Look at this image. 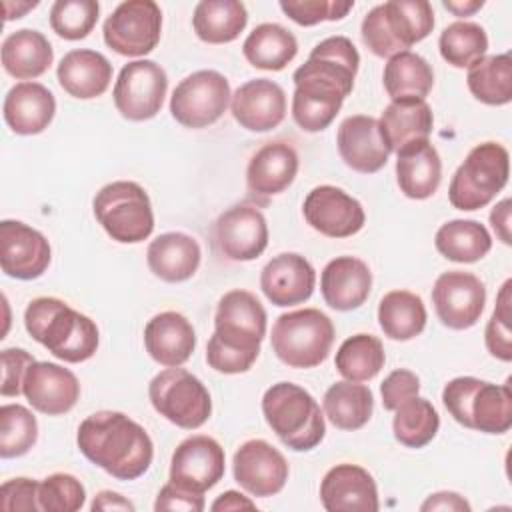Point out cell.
<instances>
[{"instance_id": "55", "label": "cell", "mask_w": 512, "mask_h": 512, "mask_svg": "<svg viewBox=\"0 0 512 512\" xmlns=\"http://www.w3.org/2000/svg\"><path fill=\"white\" fill-rule=\"evenodd\" d=\"M510 206H512V200L510 198H504L500 200L492 212H490V224H492V230L496 232V238L510 246L512 244V234H510Z\"/></svg>"}, {"instance_id": "52", "label": "cell", "mask_w": 512, "mask_h": 512, "mask_svg": "<svg viewBox=\"0 0 512 512\" xmlns=\"http://www.w3.org/2000/svg\"><path fill=\"white\" fill-rule=\"evenodd\" d=\"M38 486H40V482H36L32 478L6 480L0 488V508L8 510V512L40 510Z\"/></svg>"}, {"instance_id": "17", "label": "cell", "mask_w": 512, "mask_h": 512, "mask_svg": "<svg viewBox=\"0 0 512 512\" xmlns=\"http://www.w3.org/2000/svg\"><path fill=\"white\" fill-rule=\"evenodd\" d=\"M226 470L224 448L212 436L194 434L182 440L172 452L170 482L204 494L214 488Z\"/></svg>"}, {"instance_id": "9", "label": "cell", "mask_w": 512, "mask_h": 512, "mask_svg": "<svg viewBox=\"0 0 512 512\" xmlns=\"http://www.w3.org/2000/svg\"><path fill=\"white\" fill-rule=\"evenodd\" d=\"M508 176V150L498 142H482L474 146L456 168L448 186V200L458 210H480L504 190Z\"/></svg>"}, {"instance_id": "22", "label": "cell", "mask_w": 512, "mask_h": 512, "mask_svg": "<svg viewBox=\"0 0 512 512\" xmlns=\"http://www.w3.org/2000/svg\"><path fill=\"white\" fill-rule=\"evenodd\" d=\"M320 502L328 512H376L380 508L374 476L350 462L336 464L324 474Z\"/></svg>"}, {"instance_id": "26", "label": "cell", "mask_w": 512, "mask_h": 512, "mask_svg": "<svg viewBox=\"0 0 512 512\" xmlns=\"http://www.w3.org/2000/svg\"><path fill=\"white\" fill-rule=\"evenodd\" d=\"M144 346L148 356L166 368H178L196 348V332L190 320L174 310L160 312L144 326Z\"/></svg>"}, {"instance_id": "31", "label": "cell", "mask_w": 512, "mask_h": 512, "mask_svg": "<svg viewBox=\"0 0 512 512\" xmlns=\"http://www.w3.org/2000/svg\"><path fill=\"white\" fill-rule=\"evenodd\" d=\"M202 250L194 236L164 232L148 244L146 262L150 272L170 284L192 278L200 266Z\"/></svg>"}, {"instance_id": "19", "label": "cell", "mask_w": 512, "mask_h": 512, "mask_svg": "<svg viewBox=\"0 0 512 512\" xmlns=\"http://www.w3.org/2000/svg\"><path fill=\"white\" fill-rule=\"evenodd\" d=\"M304 220L328 238H348L364 228L362 204L338 186L322 184L308 192L302 204Z\"/></svg>"}, {"instance_id": "58", "label": "cell", "mask_w": 512, "mask_h": 512, "mask_svg": "<svg viewBox=\"0 0 512 512\" xmlns=\"http://www.w3.org/2000/svg\"><path fill=\"white\" fill-rule=\"evenodd\" d=\"M442 6L448 12H452L454 16L464 18V16H472L476 10H480L484 6V2L482 0H464V2L462 0H444Z\"/></svg>"}, {"instance_id": "15", "label": "cell", "mask_w": 512, "mask_h": 512, "mask_svg": "<svg viewBox=\"0 0 512 512\" xmlns=\"http://www.w3.org/2000/svg\"><path fill=\"white\" fill-rule=\"evenodd\" d=\"M432 304L446 328L468 330L484 312L486 286L472 272L448 270L434 280Z\"/></svg>"}, {"instance_id": "43", "label": "cell", "mask_w": 512, "mask_h": 512, "mask_svg": "<svg viewBox=\"0 0 512 512\" xmlns=\"http://www.w3.org/2000/svg\"><path fill=\"white\" fill-rule=\"evenodd\" d=\"M440 428V416L430 400L414 396L394 410L392 432L396 442L406 448H424Z\"/></svg>"}, {"instance_id": "16", "label": "cell", "mask_w": 512, "mask_h": 512, "mask_svg": "<svg viewBox=\"0 0 512 512\" xmlns=\"http://www.w3.org/2000/svg\"><path fill=\"white\" fill-rule=\"evenodd\" d=\"M214 246L232 262L256 260L268 246V224L252 204H234L214 222Z\"/></svg>"}, {"instance_id": "53", "label": "cell", "mask_w": 512, "mask_h": 512, "mask_svg": "<svg viewBox=\"0 0 512 512\" xmlns=\"http://www.w3.org/2000/svg\"><path fill=\"white\" fill-rule=\"evenodd\" d=\"M154 510H182V512H202L204 510V496L192 490H186L174 482H168L160 488Z\"/></svg>"}, {"instance_id": "56", "label": "cell", "mask_w": 512, "mask_h": 512, "mask_svg": "<svg viewBox=\"0 0 512 512\" xmlns=\"http://www.w3.org/2000/svg\"><path fill=\"white\" fill-rule=\"evenodd\" d=\"M90 510L92 512H98V510H102V512H114V510H122V512H134V504L128 500V498H124L122 494H118V492H112V490H102V492H98L96 496H94V500H92V504H90Z\"/></svg>"}, {"instance_id": "41", "label": "cell", "mask_w": 512, "mask_h": 512, "mask_svg": "<svg viewBox=\"0 0 512 512\" xmlns=\"http://www.w3.org/2000/svg\"><path fill=\"white\" fill-rule=\"evenodd\" d=\"M470 94L488 106H504L512 100V56L490 54L468 66Z\"/></svg>"}, {"instance_id": "42", "label": "cell", "mask_w": 512, "mask_h": 512, "mask_svg": "<svg viewBox=\"0 0 512 512\" xmlns=\"http://www.w3.org/2000/svg\"><path fill=\"white\" fill-rule=\"evenodd\" d=\"M386 362L380 338L372 334H354L346 338L334 358V366L344 380L366 382L372 380Z\"/></svg>"}, {"instance_id": "13", "label": "cell", "mask_w": 512, "mask_h": 512, "mask_svg": "<svg viewBox=\"0 0 512 512\" xmlns=\"http://www.w3.org/2000/svg\"><path fill=\"white\" fill-rule=\"evenodd\" d=\"M160 34L162 10L154 0H126L112 10L102 26L106 46L128 58L152 52Z\"/></svg>"}, {"instance_id": "5", "label": "cell", "mask_w": 512, "mask_h": 512, "mask_svg": "<svg viewBox=\"0 0 512 512\" xmlns=\"http://www.w3.org/2000/svg\"><path fill=\"white\" fill-rule=\"evenodd\" d=\"M262 414L272 432L294 452L316 448L326 434L314 396L294 382H276L262 396Z\"/></svg>"}, {"instance_id": "28", "label": "cell", "mask_w": 512, "mask_h": 512, "mask_svg": "<svg viewBox=\"0 0 512 512\" xmlns=\"http://www.w3.org/2000/svg\"><path fill=\"white\" fill-rule=\"evenodd\" d=\"M2 112L14 134L34 136L44 132L54 120L56 98L40 82H18L6 92Z\"/></svg>"}, {"instance_id": "29", "label": "cell", "mask_w": 512, "mask_h": 512, "mask_svg": "<svg viewBox=\"0 0 512 512\" xmlns=\"http://www.w3.org/2000/svg\"><path fill=\"white\" fill-rule=\"evenodd\" d=\"M298 154L282 140L258 148L246 168V186L252 196L268 198L284 192L298 174Z\"/></svg>"}, {"instance_id": "51", "label": "cell", "mask_w": 512, "mask_h": 512, "mask_svg": "<svg viewBox=\"0 0 512 512\" xmlns=\"http://www.w3.org/2000/svg\"><path fill=\"white\" fill-rule=\"evenodd\" d=\"M2 360V384L0 394L2 396H18L22 394V384L26 370L30 368L34 356L26 352L24 348H4L0 354Z\"/></svg>"}, {"instance_id": "14", "label": "cell", "mask_w": 512, "mask_h": 512, "mask_svg": "<svg viewBox=\"0 0 512 512\" xmlns=\"http://www.w3.org/2000/svg\"><path fill=\"white\" fill-rule=\"evenodd\" d=\"M168 92L166 70L154 60H134L120 68L114 82V106L122 118L144 122L154 118Z\"/></svg>"}, {"instance_id": "57", "label": "cell", "mask_w": 512, "mask_h": 512, "mask_svg": "<svg viewBox=\"0 0 512 512\" xmlns=\"http://www.w3.org/2000/svg\"><path fill=\"white\" fill-rule=\"evenodd\" d=\"M210 508H212L214 512H218V510H242V508L254 510L256 504H254L248 496H244V494H240V492H236V490H226V492H222V494L210 504Z\"/></svg>"}, {"instance_id": "40", "label": "cell", "mask_w": 512, "mask_h": 512, "mask_svg": "<svg viewBox=\"0 0 512 512\" xmlns=\"http://www.w3.org/2000/svg\"><path fill=\"white\" fill-rule=\"evenodd\" d=\"M436 250L452 262L472 264L482 260L492 248V236L478 220H450L444 222L434 236Z\"/></svg>"}, {"instance_id": "30", "label": "cell", "mask_w": 512, "mask_h": 512, "mask_svg": "<svg viewBox=\"0 0 512 512\" xmlns=\"http://www.w3.org/2000/svg\"><path fill=\"white\" fill-rule=\"evenodd\" d=\"M58 84L66 94L78 100L102 96L112 82L110 60L90 48L70 50L62 56L56 68Z\"/></svg>"}, {"instance_id": "8", "label": "cell", "mask_w": 512, "mask_h": 512, "mask_svg": "<svg viewBox=\"0 0 512 512\" xmlns=\"http://www.w3.org/2000/svg\"><path fill=\"white\" fill-rule=\"evenodd\" d=\"M334 324L318 308L280 314L272 324L270 344L280 362L290 368L320 366L334 344Z\"/></svg>"}, {"instance_id": "38", "label": "cell", "mask_w": 512, "mask_h": 512, "mask_svg": "<svg viewBox=\"0 0 512 512\" xmlns=\"http://www.w3.org/2000/svg\"><path fill=\"white\" fill-rule=\"evenodd\" d=\"M426 306L410 290H390L380 298L378 324L390 340L406 342L416 338L426 326Z\"/></svg>"}, {"instance_id": "12", "label": "cell", "mask_w": 512, "mask_h": 512, "mask_svg": "<svg viewBox=\"0 0 512 512\" xmlns=\"http://www.w3.org/2000/svg\"><path fill=\"white\" fill-rule=\"evenodd\" d=\"M232 92L218 70H198L180 80L170 96L172 118L186 128H208L222 118Z\"/></svg>"}, {"instance_id": "32", "label": "cell", "mask_w": 512, "mask_h": 512, "mask_svg": "<svg viewBox=\"0 0 512 512\" xmlns=\"http://www.w3.org/2000/svg\"><path fill=\"white\" fill-rule=\"evenodd\" d=\"M396 182L412 200L430 198L442 182V160L430 140H420L396 152Z\"/></svg>"}, {"instance_id": "3", "label": "cell", "mask_w": 512, "mask_h": 512, "mask_svg": "<svg viewBox=\"0 0 512 512\" xmlns=\"http://www.w3.org/2000/svg\"><path fill=\"white\" fill-rule=\"evenodd\" d=\"M266 310L248 290H230L214 314V334L206 344V362L220 374H242L252 368L266 336Z\"/></svg>"}, {"instance_id": "34", "label": "cell", "mask_w": 512, "mask_h": 512, "mask_svg": "<svg viewBox=\"0 0 512 512\" xmlns=\"http://www.w3.org/2000/svg\"><path fill=\"white\" fill-rule=\"evenodd\" d=\"M378 126L390 152H398L412 142L430 138L434 114L426 100H398L384 108Z\"/></svg>"}, {"instance_id": "48", "label": "cell", "mask_w": 512, "mask_h": 512, "mask_svg": "<svg viewBox=\"0 0 512 512\" xmlns=\"http://www.w3.org/2000/svg\"><path fill=\"white\" fill-rule=\"evenodd\" d=\"M38 502L44 512H76L86 502V490L76 476L54 472L40 482Z\"/></svg>"}, {"instance_id": "7", "label": "cell", "mask_w": 512, "mask_h": 512, "mask_svg": "<svg viewBox=\"0 0 512 512\" xmlns=\"http://www.w3.org/2000/svg\"><path fill=\"white\" fill-rule=\"evenodd\" d=\"M442 404L464 428L484 434H504L512 428L510 382L492 384L474 376H458L444 386Z\"/></svg>"}, {"instance_id": "4", "label": "cell", "mask_w": 512, "mask_h": 512, "mask_svg": "<svg viewBox=\"0 0 512 512\" xmlns=\"http://www.w3.org/2000/svg\"><path fill=\"white\" fill-rule=\"evenodd\" d=\"M24 328L50 354L68 364L90 360L100 342L96 322L54 296L34 298L26 306Z\"/></svg>"}, {"instance_id": "23", "label": "cell", "mask_w": 512, "mask_h": 512, "mask_svg": "<svg viewBox=\"0 0 512 512\" xmlns=\"http://www.w3.org/2000/svg\"><path fill=\"white\" fill-rule=\"evenodd\" d=\"M336 146L344 164L360 174L382 170L390 156L378 120L366 114H354L340 122Z\"/></svg>"}, {"instance_id": "1", "label": "cell", "mask_w": 512, "mask_h": 512, "mask_svg": "<svg viewBox=\"0 0 512 512\" xmlns=\"http://www.w3.org/2000/svg\"><path fill=\"white\" fill-rule=\"evenodd\" d=\"M360 54L350 38L330 36L318 42L296 68L292 118L304 132H322L340 112L354 88Z\"/></svg>"}, {"instance_id": "10", "label": "cell", "mask_w": 512, "mask_h": 512, "mask_svg": "<svg viewBox=\"0 0 512 512\" xmlns=\"http://www.w3.org/2000/svg\"><path fill=\"white\" fill-rule=\"evenodd\" d=\"M92 210L104 232L120 244H138L154 230L150 196L132 180L102 186L92 200Z\"/></svg>"}, {"instance_id": "21", "label": "cell", "mask_w": 512, "mask_h": 512, "mask_svg": "<svg viewBox=\"0 0 512 512\" xmlns=\"http://www.w3.org/2000/svg\"><path fill=\"white\" fill-rule=\"evenodd\" d=\"M22 394L28 404L46 416L70 412L80 398L76 374L54 362H32L26 370Z\"/></svg>"}, {"instance_id": "54", "label": "cell", "mask_w": 512, "mask_h": 512, "mask_svg": "<svg viewBox=\"0 0 512 512\" xmlns=\"http://www.w3.org/2000/svg\"><path fill=\"white\" fill-rule=\"evenodd\" d=\"M470 504L464 496H460L458 492H450V490H442V492H434L430 494L422 504L420 510L422 512H434V510H442V512H470Z\"/></svg>"}, {"instance_id": "20", "label": "cell", "mask_w": 512, "mask_h": 512, "mask_svg": "<svg viewBox=\"0 0 512 512\" xmlns=\"http://www.w3.org/2000/svg\"><path fill=\"white\" fill-rule=\"evenodd\" d=\"M52 260V248L46 236L20 222H0V266L2 272L16 280L40 278Z\"/></svg>"}, {"instance_id": "27", "label": "cell", "mask_w": 512, "mask_h": 512, "mask_svg": "<svg viewBox=\"0 0 512 512\" xmlns=\"http://www.w3.org/2000/svg\"><path fill=\"white\" fill-rule=\"evenodd\" d=\"M372 290V272L356 256H336L320 274V292L324 302L340 312L360 308Z\"/></svg>"}, {"instance_id": "49", "label": "cell", "mask_w": 512, "mask_h": 512, "mask_svg": "<svg viewBox=\"0 0 512 512\" xmlns=\"http://www.w3.org/2000/svg\"><path fill=\"white\" fill-rule=\"evenodd\" d=\"M354 8V0H282L280 10L300 26L342 20Z\"/></svg>"}, {"instance_id": "45", "label": "cell", "mask_w": 512, "mask_h": 512, "mask_svg": "<svg viewBox=\"0 0 512 512\" xmlns=\"http://www.w3.org/2000/svg\"><path fill=\"white\" fill-rule=\"evenodd\" d=\"M38 440L36 416L22 404L0 408V456L18 458L30 452Z\"/></svg>"}, {"instance_id": "33", "label": "cell", "mask_w": 512, "mask_h": 512, "mask_svg": "<svg viewBox=\"0 0 512 512\" xmlns=\"http://www.w3.org/2000/svg\"><path fill=\"white\" fill-rule=\"evenodd\" d=\"M0 58L6 74L28 82L48 72L54 62V48L42 32L20 28L4 38Z\"/></svg>"}, {"instance_id": "36", "label": "cell", "mask_w": 512, "mask_h": 512, "mask_svg": "<svg viewBox=\"0 0 512 512\" xmlns=\"http://www.w3.org/2000/svg\"><path fill=\"white\" fill-rule=\"evenodd\" d=\"M244 58L260 70H284L298 54L296 36L276 22L258 24L242 44Z\"/></svg>"}, {"instance_id": "46", "label": "cell", "mask_w": 512, "mask_h": 512, "mask_svg": "<svg viewBox=\"0 0 512 512\" xmlns=\"http://www.w3.org/2000/svg\"><path fill=\"white\" fill-rule=\"evenodd\" d=\"M96 0H56L50 8V28L64 40L86 38L98 22Z\"/></svg>"}, {"instance_id": "11", "label": "cell", "mask_w": 512, "mask_h": 512, "mask_svg": "<svg viewBox=\"0 0 512 512\" xmlns=\"http://www.w3.org/2000/svg\"><path fill=\"white\" fill-rule=\"evenodd\" d=\"M148 398L154 410L184 430L200 428L212 414L208 388L184 368H166L148 384Z\"/></svg>"}, {"instance_id": "35", "label": "cell", "mask_w": 512, "mask_h": 512, "mask_svg": "<svg viewBox=\"0 0 512 512\" xmlns=\"http://www.w3.org/2000/svg\"><path fill=\"white\" fill-rule=\"evenodd\" d=\"M382 82L392 102L426 100L434 86V70L426 58L406 50L388 58Z\"/></svg>"}, {"instance_id": "25", "label": "cell", "mask_w": 512, "mask_h": 512, "mask_svg": "<svg viewBox=\"0 0 512 512\" xmlns=\"http://www.w3.org/2000/svg\"><path fill=\"white\" fill-rule=\"evenodd\" d=\"M316 286L314 266L296 252L274 256L260 272V288L274 306H296L306 302Z\"/></svg>"}, {"instance_id": "44", "label": "cell", "mask_w": 512, "mask_h": 512, "mask_svg": "<svg viewBox=\"0 0 512 512\" xmlns=\"http://www.w3.org/2000/svg\"><path fill=\"white\" fill-rule=\"evenodd\" d=\"M440 56L454 68H468L488 50L486 30L468 20H458L448 24L438 38Z\"/></svg>"}, {"instance_id": "59", "label": "cell", "mask_w": 512, "mask_h": 512, "mask_svg": "<svg viewBox=\"0 0 512 512\" xmlns=\"http://www.w3.org/2000/svg\"><path fill=\"white\" fill-rule=\"evenodd\" d=\"M38 6V2H4V20L10 22L14 18H22L28 10H34Z\"/></svg>"}, {"instance_id": "18", "label": "cell", "mask_w": 512, "mask_h": 512, "mask_svg": "<svg viewBox=\"0 0 512 512\" xmlns=\"http://www.w3.org/2000/svg\"><path fill=\"white\" fill-rule=\"evenodd\" d=\"M234 480L252 496L268 498L278 494L288 480L284 454L262 438L246 440L232 458Z\"/></svg>"}, {"instance_id": "50", "label": "cell", "mask_w": 512, "mask_h": 512, "mask_svg": "<svg viewBox=\"0 0 512 512\" xmlns=\"http://www.w3.org/2000/svg\"><path fill=\"white\" fill-rule=\"evenodd\" d=\"M418 392H420V378L408 368L392 370L380 384L382 406L390 412H394L406 400L418 396Z\"/></svg>"}, {"instance_id": "2", "label": "cell", "mask_w": 512, "mask_h": 512, "mask_svg": "<svg viewBox=\"0 0 512 512\" xmlns=\"http://www.w3.org/2000/svg\"><path fill=\"white\" fill-rule=\"evenodd\" d=\"M78 450L116 480H136L152 464L154 444L136 420L116 410L86 416L76 432Z\"/></svg>"}, {"instance_id": "47", "label": "cell", "mask_w": 512, "mask_h": 512, "mask_svg": "<svg viewBox=\"0 0 512 512\" xmlns=\"http://www.w3.org/2000/svg\"><path fill=\"white\" fill-rule=\"evenodd\" d=\"M512 280H506L496 296L494 312L484 330V344L490 356L510 362L512 360Z\"/></svg>"}, {"instance_id": "24", "label": "cell", "mask_w": 512, "mask_h": 512, "mask_svg": "<svg viewBox=\"0 0 512 512\" xmlns=\"http://www.w3.org/2000/svg\"><path fill=\"white\" fill-rule=\"evenodd\" d=\"M234 120L250 132H268L286 118V94L268 78H254L236 88L230 98Z\"/></svg>"}, {"instance_id": "6", "label": "cell", "mask_w": 512, "mask_h": 512, "mask_svg": "<svg viewBox=\"0 0 512 512\" xmlns=\"http://www.w3.org/2000/svg\"><path fill=\"white\" fill-rule=\"evenodd\" d=\"M434 28V10L426 0H388L362 20L360 36L378 58H392L424 40Z\"/></svg>"}, {"instance_id": "39", "label": "cell", "mask_w": 512, "mask_h": 512, "mask_svg": "<svg viewBox=\"0 0 512 512\" xmlns=\"http://www.w3.org/2000/svg\"><path fill=\"white\" fill-rule=\"evenodd\" d=\"M324 416L340 430H360L374 412L372 390L364 384L342 380L332 384L322 398Z\"/></svg>"}, {"instance_id": "37", "label": "cell", "mask_w": 512, "mask_h": 512, "mask_svg": "<svg viewBox=\"0 0 512 512\" xmlns=\"http://www.w3.org/2000/svg\"><path fill=\"white\" fill-rule=\"evenodd\" d=\"M248 24L246 6L238 0H202L194 8L192 26L206 44H226L240 36Z\"/></svg>"}]
</instances>
